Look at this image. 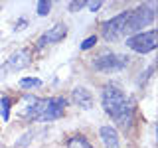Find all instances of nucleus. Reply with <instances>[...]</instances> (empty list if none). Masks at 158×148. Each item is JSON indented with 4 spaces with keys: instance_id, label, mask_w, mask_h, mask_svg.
Returning <instances> with one entry per match:
<instances>
[{
    "instance_id": "f3484780",
    "label": "nucleus",
    "mask_w": 158,
    "mask_h": 148,
    "mask_svg": "<svg viewBox=\"0 0 158 148\" xmlns=\"http://www.w3.org/2000/svg\"><path fill=\"white\" fill-rule=\"evenodd\" d=\"M85 0H73V2H69L67 4V10H69V12H71V14H75V12H79V10H83V8H85Z\"/></svg>"
},
{
    "instance_id": "4be33fe9",
    "label": "nucleus",
    "mask_w": 158,
    "mask_h": 148,
    "mask_svg": "<svg viewBox=\"0 0 158 148\" xmlns=\"http://www.w3.org/2000/svg\"><path fill=\"white\" fill-rule=\"evenodd\" d=\"M0 148H6V146H4V144H0Z\"/></svg>"
},
{
    "instance_id": "2eb2a0df",
    "label": "nucleus",
    "mask_w": 158,
    "mask_h": 148,
    "mask_svg": "<svg viewBox=\"0 0 158 148\" xmlns=\"http://www.w3.org/2000/svg\"><path fill=\"white\" fill-rule=\"evenodd\" d=\"M97 42H99V36H95V34H93V36L85 38L81 43H79V49H81V51H89V49H93V47L97 46Z\"/></svg>"
},
{
    "instance_id": "20e7f679",
    "label": "nucleus",
    "mask_w": 158,
    "mask_h": 148,
    "mask_svg": "<svg viewBox=\"0 0 158 148\" xmlns=\"http://www.w3.org/2000/svg\"><path fill=\"white\" fill-rule=\"evenodd\" d=\"M128 63H131V57L128 56H121V53H115V51H103L101 56L93 57L91 65L97 71L111 73V71H123Z\"/></svg>"
},
{
    "instance_id": "4468645a",
    "label": "nucleus",
    "mask_w": 158,
    "mask_h": 148,
    "mask_svg": "<svg viewBox=\"0 0 158 148\" xmlns=\"http://www.w3.org/2000/svg\"><path fill=\"white\" fill-rule=\"evenodd\" d=\"M49 12H52V2H48V0H40V2L36 4V14H38V16L46 18Z\"/></svg>"
},
{
    "instance_id": "1a4fd4ad",
    "label": "nucleus",
    "mask_w": 158,
    "mask_h": 148,
    "mask_svg": "<svg viewBox=\"0 0 158 148\" xmlns=\"http://www.w3.org/2000/svg\"><path fill=\"white\" fill-rule=\"evenodd\" d=\"M99 138H101V142H103V148H123L118 130L113 125H103L99 128Z\"/></svg>"
},
{
    "instance_id": "0eeeda50",
    "label": "nucleus",
    "mask_w": 158,
    "mask_h": 148,
    "mask_svg": "<svg viewBox=\"0 0 158 148\" xmlns=\"http://www.w3.org/2000/svg\"><path fill=\"white\" fill-rule=\"evenodd\" d=\"M32 65V49L28 47H20L16 51L10 53V57L6 59V67L8 71H22Z\"/></svg>"
},
{
    "instance_id": "6ab92c4d",
    "label": "nucleus",
    "mask_w": 158,
    "mask_h": 148,
    "mask_svg": "<svg viewBox=\"0 0 158 148\" xmlns=\"http://www.w3.org/2000/svg\"><path fill=\"white\" fill-rule=\"evenodd\" d=\"M85 8H89V12L95 14V12H99V10L103 8V2H101V0H97V2H87V4H85Z\"/></svg>"
},
{
    "instance_id": "5701e85b",
    "label": "nucleus",
    "mask_w": 158,
    "mask_h": 148,
    "mask_svg": "<svg viewBox=\"0 0 158 148\" xmlns=\"http://www.w3.org/2000/svg\"><path fill=\"white\" fill-rule=\"evenodd\" d=\"M0 12H2V6H0Z\"/></svg>"
},
{
    "instance_id": "9d476101",
    "label": "nucleus",
    "mask_w": 158,
    "mask_h": 148,
    "mask_svg": "<svg viewBox=\"0 0 158 148\" xmlns=\"http://www.w3.org/2000/svg\"><path fill=\"white\" fill-rule=\"evenodd\" d=\"M67 32H69L67 24L57 22V24H53V26L49 28L48 32H44L42 36L46 38V42H48V46H49V43H59V42H63V39L67 38Z\"/></svg>"
},
{
    "instance_id": "6e6552de",
    "label": "nucleus",
    "mask_w": 158,
    "mask_h": 148,
    "mask_svg": "<svg viewBox=\"0 0 158 148\" xmlns=\"http://www.w3.org/2000/svg\"><path fill=\"white\" fill-rule=\"evenodd\" d=\"M71 101H73L75 107L83 109V111H89V109H93L95 99H93V93L89 91L87 87L77 85V87H73V91H71Z\"/></svg>"
},
{
    "instance_id": "423d86ee",
    "label": "nucleus",
    "mask_w": 158,
    "mask_h": 148,
    "mask_svg": "<svg viewBox=\"0 0 158 148\" xmlns=\"http://www.w3.org/2000/svg\"><path fill=\"white\" fill-rule=\"evenodd\" d=\"M65 109H67V99L61 95L56 97H48V107L46 111L42 113V117L38 118V122H53L57 118H61L65 115Z\"/></svg>"
},
{
    "instance_id": "f8f14e48",
    "label": "nucleus",
    "mask_w": 158,
    "mask_h": 148,
    "mask_svg": "<svg viewBox=\"0 0 158 148\" xmlns=\"http://www.w3.org/2000/svg\"><path fill=\"white\" fill-rule=\"evenodd\" d=\"M44 85V81L40 77H22L18 81V87L24 89V91H32V89H40Z\"/></svg>"
},
{
    "instance_id": "aec40b11",
    "label": "nucleus",
    "mask_w": 158,
    "mask_h": 148,
    "mask_svg": "<svg viewBox=\"0 0 158 148\" xmlns=\"http://www.w3.org/2000/svg\"><path fill=\"white\" fill-rule=\"evenodd\" d=\"M46 46H48L46 38H44V36H40V38H38V42H36V49H38V51H42V49L46 47Z\"/></svg>"
},
{
    "instance_id": "f03ea898",
    "label": "nucleus",
    "mask_w": 158,
    "mask_h": 148,
    "mask_svg": "<svg viewBox=\"0 0 158 148\" xmlns=\"http://www.w3.org/2000/svg\"><path fill=\"white\" fill-rule=\"evenodd\" d=\"M154 18H156V2H144V4H138L135 10H128L125 36L128 38V36L144 32V28L154 24Z\"/></svg>"
},
{
    "instance_id": "412c9836",
    "label": "nucleus",
    "mask_w": 158,
    "mask_h": 148,
    "mask_svg": "<svg viewBox=\"0 0 158 148\" xmlns=\"http://www.w3.org/2000/svg\"><path fill=\"white\" fill-rule=\"evenodd\" d=\"M6 73H8V67H6V63H4V65L0 67V79H4V77H6Z\"/></svg>"
},
{
    "instance_id": "39448f33",
    "label": "nucleus",
    "mask_w": 158,
    "mask_h": 148,
    "mask_svg": "<svg viewBox=\"0 0 158 148\" xmlns=\"http://www.w3.org/2000/svg\"><path fill=\"white\" fill-rule=\"evenodd\" d=\"M127 18H128V10H123V12H118L117 16L105 20V22L101 24V28H99V32H101V38L105 39V42H117L118 38L125 36V26H127Z\"/></svg>"
},
{
    "instance_id": "a211bd4d",
    "label": "nucleus",
    "mask_w": 158,
    "mask_h": 148,
    "mask_svg": "<svg viewBox=\"0 0 158 148\" xmlns=\"http://www.w3.org/2000/svg\"><path fill=\"white\" fill-rule=\"evenodd\" d=\"M28 24H30V22H28V18H18L12 30H14V32H24V30L28 28Z\"/></svg>"
},
{
    "instance_id": "9b49d317",
    "label": "nucleus",
    "mask_w": 158,
    "mask_h": 148,
    "mask_svg": "<svg viewBox=\"0 0 158 148\" xmlns=\"http://www.w3.org/2000/svg\"><path fill=\"white\" fill-rule=\"evenodd\" d=\"M65 148H95L85 134H71L65 140Z\"/></svg>"
},
{
    "instance_id": "ddd939ff",
    "label": "nucleus",
    "mask_w": 158,
    "mask_h": 148,
    "mask_svg": "<svg viewBox=\"0 0 158 148\" xmlns=\"http://www.w3.org/2000/svg\"><path fill=\"white\" fill-rule=\"evenodd\" d=\"M10 109H12V97L2 95L0 97V118H2V122L10 121Z\"/></svg>"
},
{
    "instance_id": "dca6fc26",
    "label": "nucleus",
    "mask_w": 158,
    "mask_h": 148,
    "mask_svg": "<svg viewBox=\"0 0 158 148\" xmlns=\"http://www.w3.org/2000/svg\"><path fill=\"white\" fill-rule=\"evenodd\" d=\"M34 140V132L30 130V132H26V134L22 136V140H16V144H14V148H26V146H30V142Z\"/></svg>"
},
{
    "instance_id": "f257e3e1",
    "label": "nucleus",
    "mask_w": 158,
    "mask_h": 148,
    "mask_svg": "<svg viewBox=\"0 0 158 148\" xmlns=\"http://www.w3.org/2000/svg\"><path fill=\"white\" fill-rule=\"evenodd\" d=\"M101 107L115 122V128L128 132L135 125V103L117 85H105L101 91Z\"/></svg>"
},
{
    "instance_id": "7ed1b4c3",
    "label": "nucleus",
    "mask_w": 158,
    "mask_h": 148,
    "mask_svg": "<svg viewBox=\"0 0 158 148\" xmlns=\"http://www.w3.org/2000/svg\"><path fill=\"white\" fill-rule=\"evenodd\" d=\"M125 46L128 49H132L135 53H140V56H146V53L154 51L158 47V32H156V28L144 30V32L135 34V36H128L125 39Z\"/></svg>"
}]
</instances>
